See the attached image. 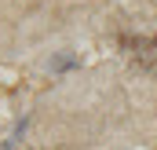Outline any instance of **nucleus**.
I'll use <instances>...</instances> for the list:
<instances>
[{
    "label": "nucleus",
    "instance_id": "1",
    "mask_svg": "<svg viewBox=\"0 0 157 150\" xmlns=\"http://www.w3.org/2000/svg\"><path fill=\"white\" fill-rule=\"evenodd\" d=\"M121 48L128 51V59L143 70L157 66V37H121Z\"/></svg>",
    "mask_w": 157,
    "mask_h": 150
}]
</instances>
